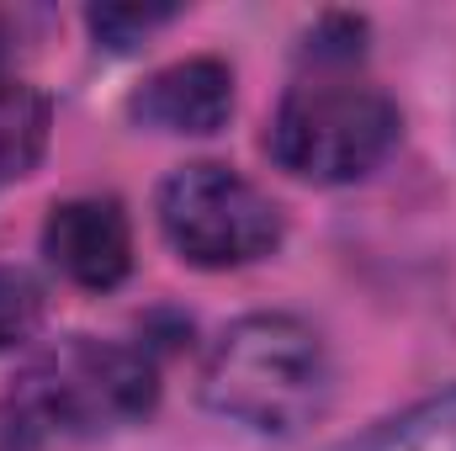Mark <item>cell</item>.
<instances>
[{"instance_id": "6da1fadb", "label": "cell", "mask_w": 456, "mask_h": 451, "mask_svg": "<svg viewBox=\"0 0 456 451\" xmlns=\"http://www.w3.org/2000/svg\"><path fill=\"white\" fill-rule=\"evenodd\" d=\"M335 393V366L314 324L297 314L233 319L202 366V404L255 436L308 430Z\"/></svg>"}, {"instance_id": "7a4b0ae2", "label": "cell", "mask_w": 456, "mask_h": 451, "mask_svg": "<svg viewBox=\"0 0 456 451\" xmlns=\"http://www.w3.org/2000/svg\"><path fill=\"white\" fill-rule=\"evenodd\" d=\"M403 138V112L377 86L350 80H303L281 96L271 117V160L314 186L366 181Z\"/></svg>"}, {"instance_id": "3957f363", "label": "cell", "mask_w": 456, "mask_h": 451, "mask_svg": "<svg viewBox=\"0 0 456 451\" xmlns=\"http://www.w3.org/2000/svg\"><path fill=\"white\" fill-rule=\"evenodd\" d=\"M16 404L27 420L59 436H102V430H122L154 414L159 366L143 345L64 335L21 372Z\"/></svg>"}, {"instance_id": "277c9868", "label": "cell", "mask_w": 456, "mask_h": 451, "mask_svg": "<svg viewBox=\"0 0 456 451\" xmlns=\"http://www.w3.org/2000/svg\"><path fill=\"white\" fill-rule=\"evenodd\" d=\"M165 244L197 271H239L281 250L287 213L271 192L218 160H191L159 181L154 197Z\"/></svg>"}, {"instance_id": "5b68a950", "label": "cell", "mask_w": 456, "mask_h": 451, "mask_svg": "<svg viewBox=\"0 0 456 451\" xmlns=\"http://www.w3.org/2000/svg\"><path fill=\"white\" fill-rule=\"evenodd\" d=\"M43 260L86 292H112L133 271V224L112 197H69L43 218Z\"/></svg>"}, {"instance_id": "8992f818", "label": "cell", "mask_w": 456, "mask_h": 451, "mask_svg": "<svg viewBox=\"0 0 456 451\" xmlns=\"http://www.w3.org/2000/svg\"><path fill=\"white\" fill-rule=\"evenodd\" d=\"M127 117L138 127H154V133L208 138V133L228 127V117H233V70L213 53L175 59V64L154 70L127 96Z\"/></svg>"}, {"instance_id": "52a82bcc", "label": "cell", "mask_w": 456, "mask_h": 451, "mask_svg": "<svg viewBox=\"0 0 456 451\" xmlns=\"http://www.w3.org/2000/svg\"><path fill=\"white\" fill-rule=\"evenodd\" d=\"M330 451H456V388H441L361 436H345Z\"/></svg>"}, {"instance_id": "ba28073f", "label": "cell", "mask_w": 456, "mask_h": 451, "mask_svg": "<svg viewBox=\"0 0 456 451\" xmlns=\"http://www.w3.org/2000/svg\"><path fill=\"white\" fill-rule=\"evenodd\" d=\"M48 127H53V107L43 91L16 86L5 96V107H0V192L37 170V160L48 149Z\"/></svg>"}, {"instance_id": "9c48e42d", "label": "cell", "mask_w": 456, "mask_h": 451, "mask_svg": "<svg viewBox=\"0 0 456 451\" xmlns=\"http://www.w3.org/2000/svg\"><path fill=\"white\" fill-rule=\"evenodd\" d=\"M175 16H181V5H91V11H86V27H91V37H96L102 48L127 53V48H138L149 32L170 27Z\"/></svg>"}, {"instance_id": "30bf717a", "label": "cell", "mask_w": 456, "mask_h": 451, "mask_svg": "<svg viewBox=\"0 0 456 451\" xmlns=\"http://www.w3.org/2000/svg\"><path fill=\"white\" fill-rule=\"evenodd\" d=\"M37 324H43V292H37V282L21 276V271H0V350L32 340Z\"/></svg>"}, {"instance_id": "8fae6325", "label": "cell", "mask_w": 456, "mask_h": 451, "mask_svg": "<svg viewBox=\"0 0 456 451\" xmlns=\"http://www.w3.org/2000/svg\"><path fill=\"white\" fill-rule=\"evenodd\" d=\"M303 53H308L314 64H355V59L366 53V21H361V16H324V21L308 32Z\"/></svg>"}, {"instance_id": "7c38bea8", "label": "cell", "mask_w": 456, "mask_h": 451, "mask_svg": "<svg viewBox=\"0 0 456 451\" xmlns=\"http://www.w3.org/2000/svg\"><path fill=\"white\" fill-rule=\"evenodd\" d=\"M16 86H11V75H5V59H0V107H5V96H11Z\"/></svg>"}]
</instances>
